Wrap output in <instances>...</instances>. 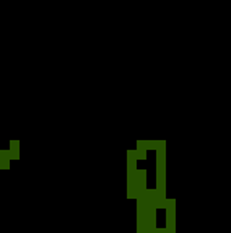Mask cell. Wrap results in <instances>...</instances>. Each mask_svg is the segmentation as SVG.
Returning a JSON list of instances; mask_svg holds the SVG:
<instances>
[{
	"instance_id": "cell-1",
	"label": "cell",
	"mask_w": 231,
	"mask_h": 233,
	"mask_svg": "<svg viewBox=\"0 0 231 233\" xmlns=\"http://www.w3.org/2000/svg\"><path fill=\"white\" fill-rule=\"evenodd\" d=\"M137 201V233H155L156 230V189H148L142 192Z\"/></svg>"
},
{
	"instance_id": "cell-2",
	"label": "cell",
	"mask_w": 231,
	"mask_h": 233,
	"mask_svg": "<svg viewBox=\"0 0 231 233\" xmlns=\"http://www.w3.org/2000/svg\"><path fill=\"white\" fill-rule=\"evenodd\" d=\"M156 189L158 199L166 197V140H158L156 147Z\"/></svg>"
},
{
	"instance_id": "cell-3",
	"label": "cell",
	"mask_w": 231,
	"mask_h": 233,
	"mask_svg": "<svg viewBox=\"0 0 231 233\" xmlns=\"http://www.w3.org/2000/svg\"><path fill=\"white\" fill-rule=\"evenodd\" d=\"M164 210H166V230L169 233H176V199H168Z\"/></svg>"
},
{
	"instance_id": "cell-4",
	"label": "cell",
	"mask_w": 231,
	"mask_h": 233,
	"mask_svg": "<svg viewBox=\"0 0 231 233\" xmlns=\"http://www.w3.org/2000/svg\"><path fill=\"white\" fill-rule=\"evenodd\" d=\"M147 191V170H138L137 168V176H135V196L138 197L142 192Z\"/></svg>"
},
{
	"instance_id": "cell-5",
	"label": "cell",
	"mask_w": 231,
	"mask_h": 233,
	"mask_svg": "<svg viewBox=\"0 0 231 233\" xmlns=\"http://www.w3.org/2000/svg\"><path fill=\"white\" fill-rule=\"evenodd\" d=\"M137 153L135 150H127V174L137 171Z\"/></svg>"
},
{
	"instance_id": "cell-6",
	"label": "cell",
	"mask_w": 231,
	"mask_h": 233,
	"mask_svg": "<svg viewBox=\"0 0 231 233\" xmlns=\"http://www.w3.org/2000/svg\"><path fill=\"white\" fill-rule=\"evenodd\" d=\"M147 149L143 145V140H137V149H135V153H137V160H147Z\"/></svg>"
},
{
	"instance_id": "cell-7",
	"label": "cell",
	"mask_w": 231,
	"mask_h": 233,
	"mask_svg": "<svg viewBox=\"0 0 231 233\" xmlns=\"http://www.w3.org/2000/svg\"><path fill=\"white\" fill-rule=\"evenodd\" d=\"M10 153L12 160H20V140H10Z\"/></svg>"
},
{
	"instance_id": "cell-8",
	"label": "cell",
	"mask_w": 231,
	"mask_h": 233,
	"mask_svg": "<svg viewBox=\"0 0 231 233\" xmlns=\"http://www.w3.org/2000/svg\"><path fill=\"white\" fill-rule=\"evenodd\" d=\"M143 145L147 150H156L158 147V140H143Z\"/></svg>"
},
{
	"instance_id": "cell-9",
	"label": "cell",
	"mask_w": 231,
	"mask_h": 233,
	"mask_svg": "<svg viewBox=\"0 0 231 233\" xmlns=\"http://www.w3.org/2000/svg\"><path fill=\"white\" fill-rule=\"evenodd\" d=\"M0 168H2V170H10V160L0 158Z\"/></svg>"
},
{
	"instance_id": "cell-10",
	"label": "cell",
	"mask_w": 231,
	"mask_h": 233,
	"mask_svg": "<svg viewBox=\"0 0 231 233\" xmlns=\"http://www.w3.org/2000/svg\"><path fill=\"white\" fill-rule=\"evenodd\" d=\"M0 158L12 160V153H10V150H0Z\"/></svg>"
},
{
	"instance_id": "cell-11",
	"label": "cell",
	"mask_w": 231,
	"mask_h": 233,
	"mask_svg": "<svg viewBox=\"0 0 231 233\" xmlns=\"http://www.w3.org/2000/svg\"><path fill=\"white\" fill-rule=\"evenodd\" d=\"M155 233H169V231L166 230V227H164V228H156V230H155Z\"/></svg>"
},
{
	"instance_id": "cell-12",
	"label": "cell",
	"mask_w": 231,
	"mask_h": 233,
	"mask_svg": "<svg viewBox=\"0 0 231 233\" xmlns=\"http://www.w3.org/2000/svg\"><path fill=\"white\" fill-rule=\"evenodd\" d=\"M0 171H2V168H0Z\"/></svg>"
}]
</instances>
